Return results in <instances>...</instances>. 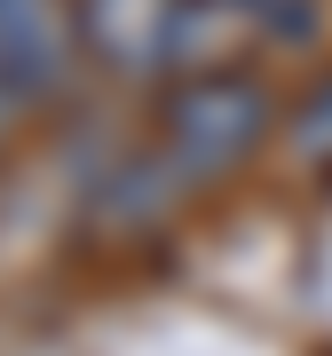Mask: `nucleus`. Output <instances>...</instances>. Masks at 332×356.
Masks as SVG:
<instances>
[{
    "label": "nucleus",
    "instance_id": "f03ea898",
    "mask_svg": "<svg viewBox=\"0 0 332 356\" xmlns=\"http://www.w3.org/2000/svg\"><path fill=\"white\" fill-rule=\"evenodd\" d=\"M79 40L119 79L214 72L206 40H222V8L214 0H79Z\"/></svg>",
    "mask_w": 332,
    "mask_h": 356
},
{
    "label": "nucleus",
    "instance_id": "7ed1b4c3",
    "mask_svg": "<svg viewBox=\"0 0 332 356\" xmlns=\"http://www.w3.org/2000/svg\"><path fill=\"white\" fill-rule=\"evenodd\" d=\"M88 40H79V0H0V79L16 103H64Z\"/></svg>",
    "mask_w": 332,
    "mask_h": 356
},
{
    "label": "nucleus",
    "instance_id": "20e7f679",
    "mask_svg": "<svg viewBox=\"0 0 332 356\" xmlns=\"http://www.w3.org/2000/svg\"><path fill=\"white\" fill-rule=\"evenodd\" d=\"M222 16H238V24H254L269 40H308L324 16V0H214Z\"/></svg>",
    "mask_w": 332,
    "mask_h": 356
},
{
    "label": "nucleus",
    "instance_id": "39448f33",
    "mask_svg": "<svg viewBox=\"0 0 332 356\" xmlns=\"http://www.w3.org/2000/svg\"><path fill=\"white\" fill-rule=\"evenodd\" d=\"M285 143H293L301 166H332V79L301 95V111H293V127H285Z\"/></svg>",
    "mask_w": 332,
    "mask_h": 356
},
{
    "label": "nucleus",
    "instance_id": "423d86ee",
    "mask_svg": "<svg viewBox=\"0 0 332 356\" xmlns=\"http://www.w3.org/2000/svg\"><path fill=\"white\" fill-rule=\"evenodd\" d=\"M16 111H24V103H16V88L0 79V151H8V135H16Z\"/></svg>",
    "mask_w": 332,
    "mask_h": 356
},
{
    "label": "nucleus",
    "instance_id": "f257e3e1",
    "mask_svg": "<svg viewBox=\"0 0 332 356\" xmlns=\"http://www.w3.org/2000/svg\"><path fill=\"white\" fill-rule=\"evenodd\" d=\"M269 127H277V95L261 88L254 72H190L174 95H166V159L182 166V182H222L238 175L245 159L269 143Z\"/></svg>",
    "mask_w": 332,
    "mask_h": 356
}]
</instances>
